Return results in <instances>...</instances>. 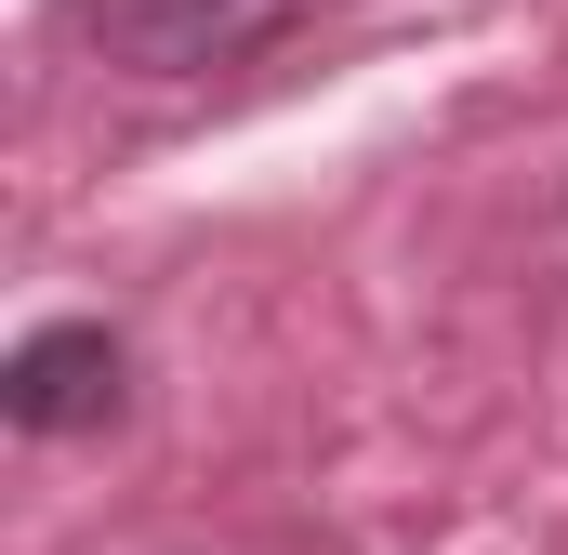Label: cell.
<instances>
[{"label":"cell","instance_id":"1","mask_svg":"<svg viewBox=\"0 0 568 555\" xmlns=\"http://www.w3.org/2000/svg\"><path fill=\"white\" fill-rule=\"evenodd\" d=\"M0 411L27 423V436H80V423H106V411H120V331H93V317L27 331L13 371H0Z\"/></svg>","mask_w":568,"mask_h":555},{"label":"cell","instance_id":"2","mask_svg":"<svg viewBox=\"0 0 568 555\" xmlns=\"http://www.w3.org/2000/svg\"><path fill=\"white\" fill-rule=\"evenodd\" d=\"M291 13H317V0H93V27L133 67H225V53L278 40Z\"/></svg>","mask_w":568,"mask_h":555}]
</instances>
